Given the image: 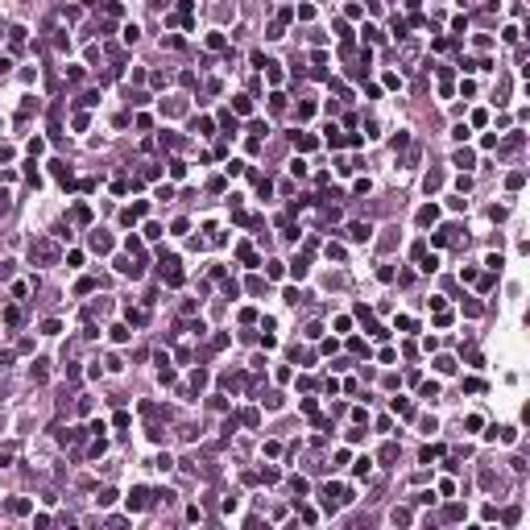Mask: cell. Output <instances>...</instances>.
<instances>
[{"instance_id": "3957f363", "label": "cell", "mask_w": 530, "mask_h": 530, "mask_svg": "<svg viewBox=\"0 0 530 530\" xmlns=\"http://www.w3.org/2000/svg\"><path fill=\"white\" fill-rule=\"evenodd\" d=\"M348 236H352V240H369V228H364V224H352Z\"/></svg>"}, {"instance_id": "7a4b0ae2", "label": "cell", "mask_w": 530, "mask_h": 530, "mask_svg": "<svg viewBox=\"0 0 530 530\" xmlns=\"http://www.w3.org/2000/svg\"><path fill=\"white\" fill-rule=\"evenodd\" d=\"M128 505H133V510H145V505H149V493H145V489H137L133 497H128Z\"/></svg>"}, {"instance_id": "277c9868", "label": "cell", "mask_w": 530, "mask_h": 530, "mask_svg": "<svg viewBox=\"0 0 530 530\" xmlns=\"http://www.w3.org/2000/svg\"><path fill=\"white\" fill-rule=\"evenodd\" d=\"M91 244H96V249H100V253H108V249H112V240H108V236H104V232H96V236H91Z\"/></svg>"}, {"instance_id": "6da1fadb", "label": "cell", "mask_w": 530, "mask_h": 530, "mask_svg": "<svg viewBox=\"0 0 530 530\" xmlns=\"http://www.w3.org/2000/svg\"><path fill=\"white\" fill-rule=\"evenodd\" d=\"M33 253H38L42 261H54V257H58V249H54L50 240H38V249H33Z\"/></svg>"}]
</instances>
